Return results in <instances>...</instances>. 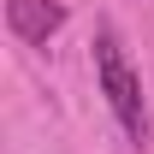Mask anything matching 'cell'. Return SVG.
I'll list each match as a JSON object with an SVG mask.
<instances>
[{"instance_id":"6da1fadb","label":"cell","mask_w":154,"mask_h":154,"mask_svg":"<svg viewBox=\"0 0 154 154\" xmlns=\"http://www.w3.org/2000/svg\"><path fill=\"white\" fill-rule=\"evenodd\" d=\"M95 71H101L107 107L119 113L125 136H131V142H148V113H142V83H136V71L125 65V54H119V36H113V30H101V36H95Z\"/></svg>"},{"instance_id":"7a4b0ae2","label":"cell","mask_w":154,"mask_h":154,"mask_svg":"<svg viewBox=\"0 0 154 154\" xmlns=\"http://www.w3.org/2000/svg\"><path fill=\"white\" fill-rule=\"evenodd\" d=\"M6 24L24 42H48L65 24V6H54V0H6Z\"/></svg>"}]
</instances>
